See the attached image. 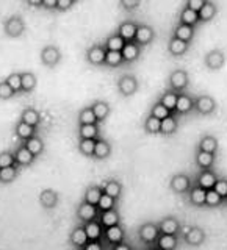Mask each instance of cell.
<instances>
[{
  "instance_id": "1",
  "label": "cell",
  "mask_w": 227,
  "mask_h": 250,
  "mask_svg": "<svg viewBox=\"0 0 227 250\" xmlns=\"http://www.w3.org/2000/svg\"><path fill=\"white\" fill-rule=\"evenodd\" d=\"M138 236L141 239V242L146 246H155L157 239L160 236V230H159V225L154 224V222H146L139 227L138 230Z\"/></svg>"
},
{
  "instance_id": "2",
  "label": "cell",
  "mask_w": 227,
  "mask_h": 250,
  "mask_svg": "<svg viewBox=\"0 0 227 250\" xmlns=\"http://www.w3.org/2000/svg\"><path fill=\"white\" fill-rule=\"evenodd\" d=\"M3 31L6 36L11 38H19L23 31H25V22H23L22 16L13 14L3 22Z\"/></svg>"
},
{
  "instance_id": "3",
  "label": "cell",
  "mask_w": 227,
  "mask_h": 250,
  "mask_svg": "<svg viewBox=\"0 0 227 250\" xmlns=\"http://www.w3.org/2000/svg\"><path fill=\"white\" fill-rule=\"evenodd\" d=\"M190 83V77L185 69H174L169 75V89L174 92H183V89Z\"/></svg>"
},
{
  "instance_id": "4",
  "label": "cell",
  "mask_w": 227,
  "mask_h": 250,
  "mask_svg": "<svg viewBox=\"0 0 227 250\" xmlns=\"http://www.w3.org/2000/svg\"><path fill=\"white\" fill-rule=\"evenodd\" d=\"M39 57H41V61H43L44 66L55 67L61 61V50L58 49L57 45L47 44V45L43 47V50H41V53H39Z\"/></svg>"
},
{
  "instance_id": "5",
  "label": "cell",
  "mask_w": 227,
  "mask_h": 250,
  "mask_svg": "<svg viewBox=\"0 0 227 250\" xmlns=\"http://www.w3.org/2000/svg\"><path fill=\"white\" fill-rule=\"evenodd\" d=\"M105 53H107V49L104 42L92 44L86 49V61L92 66H102L105 62Z\"/></svg>"
},
{
  "instance_id": "6",
  "label": "cell",
  "mask_w": 227,
  "mask_h": 250,
  "mask_svg": "<svg viewBox=\"0 0 227 250\" xmlns=\"http://www.w3.org/2000/svg\"><path fill=\"white\" fill-rule=\"evenodd\" d=\"M138 89V80L135 78V75L127 74L122 75L119 80H117V91H119L121 96L124 97H130L136 92Z\"/></svg>"
},
{
  "instance_id": "7",
  "label": "cell",
  "mask_w": 227,
  "mask_h": 250,
  "mask_svg": "<svg viewBox=\"0 0 227 250\" xmlns=\"http://www.w3.org/2000/svg\"><path fill=\"white\" fill-rule=\"evenodd\" d=\"M169 188L176 194H186L191 189V180L186 174H176L169 180Z\"/></svg>"
},
{
  "instance_id": "8",
  "label": "cell",
  "mask_w": 227,
  "mask_h": 250,
  "mask_svg": "<svg viewBox=\"0 0 227 250\" xmlns=\"http://www.w3.org/2000/svg\"><path fill=\"white\" fill-rule=\"evenodd\" d=\"M194 109L201 114H211L216 109V100L208 94H202L194 99Z\"/></svg>"
},
{
  "instance_id": "9",
  "label": "cell",
  "mask_w": 227,
  "mask_h": 250,
  "mask_svg": "<svg viewBox=\"0 0 227 250\" xmlns=\"http://www.w3.org/2000/svg\"><path fill=\"white\" fill-rule=\"evenodd\" d=\"M97 216H99L97 207L90 205V203H86L83 200L78 203V207H77V217L80 219L83 224H88V222L96 221Z\"/></svg>"
},
{
  "instance_id": "10",
  "label": "cell",
  "mask_w": 227,
  "mask_h": 250,
  "mask_svg": "<svg viewBox=\"0 0 227 250\" xmlns=\"http://www.w3.org/2000/svg\"><path fill=\"white\" fill-rule=\"evenodd\" d=\"M185 242L188 246H193V247H199L201 244H204V241H205V231H204L201 227H188L185 230Z\"/></svg>"
},
{
  "instance_id": "11",
  "label": "cell",
  "mask_w": 227,
  "mask_h": 250,
  "mask_svg": "<svg viewBox=\"0 0 227 250\" xmlns=\"http://www.w3.org/2000/svg\"><path fill=\"white\" fill-rule=\"evenodd\" d=\"M155 38V31L151 25H147V23H138V28H136V35H135V42L143 47V45H147L154 41Z\"/></svg>"
},
{
  "instance_id": "12",
  "label": "cell",
  "mask_w": 227,
  "mask_h": 250,
  "mask_svg": "<svg viewBox=\"0 0 227 250\" xmlns=\"http://www.w3.org/2000/svg\"><path fill=\"white\" fill-rule=\"evenodd\" d=\"M224 62H226V55L223 50H219V49H215V50H210L207 55H205V58H204V64H205L208 69L211 70H218V69H221L224 66Z\"/></svg>"
},
{
  "instance_id": "13",
  "label": "cell",
  "mask_w": 227,
  "mask_h": 250,
  "mask_svg": "<svg viewBox=\"0 0 227 250\" xmlns=\"http://www.w3.org/2000/svg\"><path fill=\"white\" fill-rule=\"evenodd\" d=\"M136 28H138V23L135 21H122L121 25L117 27L116 33L119 35L125 42H130V41H135V35H136Z\"/></svg>"
},
{
  "instance_id": "14",
  "label": "cell",
  "mask_w": 227,
  "mask_h": 250,
  "mask_svg": "<svg viewBox=\"0 0 227 250\" xmlns=\"http://www.w3.org/2000/svg\"><path fill=\"white\" fill-rule=\"evenodd\" d=\"M58 202H60V195L57 191L45 188V189L39 192V203H41L43 208H45V209H53L58 205Z\"/></svg>"
},
{
  "instance_id": "15",
  "label": "cell",
  "mask_w": 227,
  "mask_h": 250,
  "mask_svg": "<svg viewBox=\"0 0 227 250\" xmlns=\"http://www.w3.org/2000/svg\"><path fill=\"white\" fill-rule=\"evenodd\" d=\"M69 242H70V246H74L75 249H83L86 244H88L90 239H88V236H86V231H85L83 225H77L75 229L70 231Z\"/></svg>"
},
{
  "instance_id": "16",
  "label": "cell",
  "mask_w": 227,
  "mask_h": 250,
  "mask_svg": "<svg viewBox=\"0 0 227 250\" xmlns=\"http://www.w3.org/2000/svg\"><path fill=\"white\" fill-rule=\"evenodd\" d=\"M36 156L31 153L30 150H27V147L21 144L19 147H16L14 150V161L18 164L19 167H23V166H30L31 163L35 161Z\"/></svg>"
},
{
  "instance_id": "17",
  "label": "cell",
  "mask_w": 227,
  "mask_h": 250,
  "mask_svg": "<svg viewBox=\"0 0 227 250\" xmlns=\"http://www.w3.org/2000/svg\"><path fill=\"white\" fill-rule=\"evenodd\" d=\"M19 121L25 122L27 125H30V127H35L36 128L38 125L41 124V113H39L35 106H27V108L22 109Z\"/></svg>"
},
{
  "instance_id": "18",
  "label": "cell",
  "mask_w": 227,
  "mask_h": 250,
  "mask_svg": "<svg viewBox=\"0 0 227 250\" xmlns=\"http://www.w3.org/2000/svg\"><path fill=\"white\" fill-rule=\"evenodd\" d=\"M218 174L215 170H201L199 172V175H198V186L202 188V189H213V186L215 183L218 182Z\"/></svg>"
},
{
  "instance_id": "19",
  "label": "cell",
  "mask_w": 227,
  "mask_h": 250,
  "mask_svg": "<svg viewBox=\"0 0 227 250\" xmlns=\"http://www.w3.org/2000/svg\"><path fill=\"white\" fill-rule=\"evenodd\" d=\"M157 225H159L160 234H177L180 230V222L172 216L163 217Z\"/></svg>"
},
{
  "instance_id": "20",
  "label": "cell",
  "mask_w": 227,
  "mask_h": 250,
  "mask_svg": "<svg viewBox=\"0 0 227 250\" xmlns=\"http://www.w3.org/2000/svg\"><path fill=\"white\" fill-rule=\"evenodd\" d=\"M102 192L110 195V197H113L114 200H117L121 197V194H122V185L117 182V180L114 178H108L105 180L104 183H102Z\"/></svg>"
},
{
  "instance_id": "21",
  "label": "cell",
  "mask_w": 227,
  "mask_h": 250,
  "mask_svg": "<svg viewBox=\"0 0 227 250\" xmlns=\"http://www.w3.org/2000/svg\"><path fill=\"white\" fill-rule=\"evenodd\" d=\"M191 109H194V99L191 96H188L186 92H179L177 94L176 111L179 114H188Z\"/></svg>"
},
{
  "instance_id": "22",
  "label": "cell",
  "mask_w": 227,
  "mask_h": 250,
  "mask_svg": "<svg viewBox=\"0 0 227 250\" xmlns=\"http://www.w3.org/2000/svg\"><path fill=\"white\" fill-rule=\"evenodd\" d=\"M104 236H105L107 242H110L112 246L121 244V242H124V229L121 225L108 227V229L104 230Z\"/></svg>"
},
{
  "instance_id": "23",
  "label": "cell",
  "mask_w": 227,
  "mask_h": 250,
  "mask_svg": "<svg viewBox=\"0 0 227 250\" xmlns=\"http://www.w3.org/2000/svg\"><path fill=\"white\" fill-rule=\"evenodd\" d=\"M121 53H122L124 62H133V61H136L139 58L141 47L135 41L125 42V45H124V49L121 50Z\"/></svg>"
},
{
  "instance_id": "24",
  "label": "cell",
  "mask_w": 227,
  "mask_h": 250,
  "mask_svg": "<svg viewBox=\"0 0 227 250\" xmlns=\"http://www.w3.org/2000/svg\"><path fill=\"white\" fill-rule=\"evenodd\" d=\"M215 160H216L215 153H207V152H201V150L196 152V156H194V161L201 170H210L211 166L215 164Z\"/></svg>"
},
{
  "instance_id": "25",
  "label": "cell",
  "mask_w": 227,
  "mask_h": 250,
  "mask_svg": "<svg viewBox=\"0 0 227 250\" xmlns=\"http://www.w3.org/2000/svg\"><path fill=\"white\" fill-rule=\"evenodd\" d=\"M179 244L177 234H160L155 242V247L159 250H176Z\"/></svg>"
},
{
  "instance_id": "26",
  "label": "cell",
  "mask_w": 227,
  "mask_h": 250,
  "mask_svg": "<svg viewBox=\"0 0 227 250\" xmlns=\"http://www.w3.org/2000/svg\"><path fill=\"white\" fill-rule=\"evenodd\" d=\"M172 38H177L180 41H185L190 44L191 39L194 38V27L190 25H185V23H177L176 28H174V33H172Z\"/></svg>"
},
{
  "instance_id": "27",
  "label": "cell",
  "mask_w": 227,
  "mask_h": 250,
  "mask_svg": "<svg viewBox=\"0 0 227 250\" xmlns=\"http://www.w3.org/2000/svg\"><path fill=\"white\" fill-rule=\"evenodd\" d=\"M100 225L104 229H108V227H113V225H119L121 222V216L117 213V209H108V211H102L100 213Z\"/></svg>"
},
{
  "instance_id": "28",
  "label": "cell",
  "mask_w": 227,
  "mask_h": 250,
  "mask_svg": "<svg viewBox=\"0 0 227 250\" xmlns=\"http://www.w3.org/2000/svg\"><path fill=\"white\" fill-rule=\"evenodd\" d=\"M198 150L207 152V153H215L216 155V152H218V139L213 135H204L199 139Z\"/></svg>"
},
{
  "instance_id": "29",
  "label": "cell",
  "mask_w": 227,
  "mask_h": 250,
  "mask_svg": "<svg viewBox=\"0 0 227 250\" xmlns=\"http://www.w3.org/2000/svg\"><path fill=\"white\" fill-rule=\"evenodd\" d=\"M205 189H202V188L196 185L191 186V189L188 191V199H190V203L194 207H205Z\"/></svg>"
},
{
  "instance_id": "30",
  "label": "cell",
  "mask_w": 227,
  "mask_h": 250,
  "mask_svg": "<svg viewBox=\"0 0 227 250\" xmlns=\"http://www.w3.org/2000/svg\"><path fill=\"white\" fill-rule=\"evenodd\" d=\"M179 22L180 23H185V25H190V27H194L196 23L201 22L199 21V13H196L193 10H190L186 5L180 10V14H179Z\"/></svg>"
},
{
  "instance_id": "31",
  "label": "cell",
  "mask_w": 227,
  "mask_h": 250,
  "mask_svg": "<svg viewBox=\"0 0 227 250\" xmlns=\"http://www.w3.org/2000/svg\"><path fill=\"white\" fill-rule=\"evenodd\" d=\"M110 153H112V146H110L108 141L104 139V138H97L96 139V147H94V153H92L94 158L104 160Z\"/></svg>"
},
{
  "instance_id": "32",
  "label": "cell",
  "mask_w": 227,
  "mask_h": 250,
  "mask_svg": "<svg viewBox=\"0 0 227 250\" xmlns=\"http://www.w3.org/2000/svg\"><path fill=\"white\" fill-rule=\"evenodd\" d=\"M188 47H190L188 42L180 41V39H177V38H171L169 42H168V52L172 55V57H182V55L186 53Z\"/></svg>"
},
{
  "instance_id": "33",
  "label": "cell",
  "mask_w": 227,
  "mask_h": 250,
  "mask_svg": "<svg viewBox=\"0 0 227 250\" xmlns=\"http://www.w3.org/2000/svg\"><path fill=\"white\" fill-rule=\"evenodd\" d=\"M216 11H218V6L215 5V2H211V0H205L204 5H202V8L199 10V21L201 22L211 21L216 16Z\"/></svg>"
},
{
  "instance_id": "34",
  "label": "cell",
  "mask_w": 227,
  "mask_h": 250,
  "mask_svg": "<svg viewBox=\"0 0 227 250\" xmlns=\"http://www.w3.org/2000/svg\"><path fill=\"white\" fill-rule=\"evenodd\" d=\"M100 197H102V188L97 186V185H91V186L86 188L85 195H83V202L90 203V205L97 207Z\"/></svg>"
},
{
  "instance_id": "35",
  "label": "cell",
  "mask_w": 227,
  "mask_h": 250,
  "mask_svg": "<svg viewBox=\"0 0 227 250\" xmlns=\"http://www.w3.org/2000/svg\"><path fill=\"white\" fill-rule=\"evenodd\" d=\"M77 122L78 125H94V124H99L96 119V114H94L91 105L85 106L80 109V113L77 116Z\"/></svg>"
},
{
  "instance_id": "36",
  "label": "cell",
  "mask_w": 227,
  "mask_h": 250,
  "mask_svg": "<svg viewBox=\"0 0 227 250\" xmlns=\"http://www.w3.org/2000/svg\"><path fill=\"white\" fill-rule=\"evenodd\" d=\"M91 108H92L94 114H96L97 122L105 121L107 117H108V114H110V105L107 104L105 100H96V102H92Z\"/></svg>"
},
{
  "instance_id": "37",
  "label": "cell",
  "mask_w": 227,
  "mask_h": 250,
  "mask_svg": "<svg viewBox=\"0 0 227 250\" xmlns=\"http://www.w3.org/2000/svg\"><path fill=\"white\" fill-rule=\"evenodd\" d=\"M99 125H78L77 133L80 139H97L99 138Z\"/></svg>"
},
{
  "instance_id": "38",
  "label": "cell",
  "mask_w": 227,
  "mask_h": 250,
  "mask_svg": "<svg viewBox=\"0 0 227 250\" xmlns=\"http://www.w3.org/2000/svg\"><path fill=\"white\" fill-rule=\"evenodd\" d=\"M23 146L27 147V150H30L35 156H39L44 152V141L39 136H31L27 141H23Z\"/></svg>"
},
{
  "instance_id": "39",
  "label": "cell",
  "mask_w": 227,
  "mask_h": 250,
  "mask_svg": "<svg viewBox=\"0 0 227 250\" xmlns=\"http://www.w3.org/2000/svg\"><path fill=\"white\" fill-rule=\"evenodd\" d=\"M14 135L22 141H27L28 138L35 136V127H30L25 122L18 121V124L14 125Z\"/></svg>"
},
{
  "instance_id": "40",
  "label": "cell",
  "mask_w": 227,
  "mask_h": 250,
  "mask_svg": "<svg viewBox=\"0 0 227 250\" xmlns=\"http://www.w3.org/2000/svg\"><path fill=\"white\" fill-rule=\"evenodd\" d=\"M104 45H105V49L107 50H114V52H121L122 49H124V45H125V41L124 39L116 33H112V35H108V38L105 39V42H104Z\"/></svg>"
},
{
  "instance_id": "41",
  "label": "cell",
  "mask_w": 227,
  "mask_h": 250,
  "mask_svg": "<svg viewBox=\"0 0 227 250\" xmlns=\"http://www.w3.org/2000/svg\"><path fill=\"white\" fill-rule=\"evenodd\" d=\"M85 231H86V236H88L90 241H100V236H102V229L104 227L100 225V222L97 221H92V222H88V224H85Z\"/></svg>"
},
{
  "instance_id": "42",
  "label": "cell",
  "mask_w": 227,
  "mask_h": 250,
  "mask_svg": "<svg viewBox=\"0 0 227 250\" xmlns=\"http://www.w3.org/2000/svg\"><path fill=\"white\" fill-rule=\"evenodd\" d=\"M159 102H160V104H161L163 106H166L171 113H172V111H176V105H177V92L171 91V89L164 91V92L161 94V96H160Z\"/></svg>"
},
{
  "instance_id": "43",
  "label": "cell",
  "mask_w": 227,
  "mask_h": 250,
  "mask_svg": "<svg viewBox=\"0 0 227 250\" xmlns=\"http://www.w3.org/2000/svg\"><path fill=\"white\" fill-rule=\"evenodd\" d=\"M22 77V92H31L38 84V78L33 72H21Z\"/></svg>"
},
{
  "instance_id": "44",
  "label": "cell",
  "mask_w": 227,
  "mask_h": 250,
  "mask_svg": "<svg viewBox=\"0 0 227 250\" xmlns=\"http://www.w3.org/2000/svg\"><path fill=\"white\" fill-rule=\"evenodd\" d=\"M177 130V119L174 113H172L171 116L164 117V119L161 121V125H160V133L161 135H172Z\"/></svg>"
},
{
  "instance_id": "45",
  "label": "cell",
  "mask_w": 227,
  "mask_h": 250,
  "mask_svg": "<svg viewBox=\"0 0 227 250\" xmlns=\"http://www.w3.org/2000/svg\"><path fill=\"white\" fill-rule=\"evenodd\" d=\"M104 64L108 66V67H119L121 64H124L122 53L121 52H114V50H107Z\"/></svg>"
},
{
  "instance_id": "46",
  "label": "cell",
  "mask_w": 227,
  "mask_h": 250,
  "mask_svg": "<svg viewBox=\"0 0 227 250\" xmlns=\"http://www.w3.org/2000/svg\"><path fill=\"white\" fill-rule=\"evenodd\" d=\"M19 174V166L14 164L10 167H2L0 169V183H11L13 180Z\"/></svg>"
},
{
  "instance_id": "47",
  "label": "cell",
  "mask_w": 227,
  "mask_h": 250,
  "mask_svg": "<svg viewBox=\"0 0 227 250\" xmlns=\"http://www.w3.org/2000/svg\"><path fill=\"white\" fill-rule=\"evenodd\" d=\"M160 125H161V121L157 119V117L149 114L146 119H144V131L146 133H151V135H157V133H160Z\"/></svg>"
},
{
  "instance_id": "48",
  "label": "cell",
  "mask_w": 227,
  "mask_h": 250,
  "mask_svg": "<svg viewBox=\"0 0 227 250\" xmlns=\"http://www.w3.org/2000/svg\"><path fill=\"white\" fill-rule=\"evenodd\" d=\"M3 80L10 84V88L19 94L22 92V77H21V72H13L10 75H6V78H3Z\"/></svg>"
},
{
  "instance_id": "49",
  "label": "cell",
  "mask_w": 227,
  "mask_h": 250,
  "mask_svg": "<svg viewBox=\"0 0 227 250\" xmlns=\"http://www.w3.org/2000/svg\"><path fill=\"white\" fill-rule=\"evenodd\" d=\"M94 147H96V139H78V150L82 155L92 156Z\"/></svg>"
},
{
  "instance_id": "50",
  "label": "cell",
  "mask_w": 227,
  "mask_h": 250,
  "mask_svg": "<svg viewBox=\"0 0 227 250\" xmlns=\"http://www.w3.org/2000/svg\"><path fill=\"white\" fill-rule=\"evenodd\" d=\"M224 202V199L219 195L215 189H208L207 194H205V207H210V208H215V207H219L221 203Z\"/></svg>"
},
{
  "instance_id": "51",
  "label": "cell",
  "mask_w": 227,
  "mask_h": 250,
  "mask_svg": "<svg viewBox=\"0 0 227 250\" xmlns=\"http://www.w3.org/2000/svg\"><path fill=\"white\" fill-rule=\"evenodd\" d=\"M172 113L169 111V109L166 108V106H163L160 102H157V104H154L152 105V108H151V116H154V117H157V119H160V121H163L164 117H168V116H171Z\"/></svg>"
},
{
  "instance_id": "52",
  "label": "cell",
  "mask_w": 227,
  "mask_h": 250,
  "mask_svg": "<svg viewBox=\"0 0 227 250\" xmlns=\"http://www.w3.org/2000/svg\"><path fill=\"white\" fill-rule=\"evenodd\" d=\"M114 207H116V200L102 192V197L97 203V209L99 211H108V209H114Z\"/></svg>"
},
{
  "instance_id": "53",
  "label": "cell",
  "mask_w": 227,
  "mask_h": 250,
  "mask_svg": "<svg viewBox=\"0 0 227 250\" xmlns=\"http://www.w3.org/2000/svg\"><path fill=\"white\" fill-rule=\"evenodd\" d=\"M14 164H16V161H14V152H11V150L0 152V169L14 166Z\"/></svg>"
},
{
  "instance_id": "54",
  "label": "cell",
  "mask_w": 227,
  "mask_h": 250,
  "mask_svg": "<svg viewBox=\"0 0 227 250\" xmlns=\"http://www.w3.org/2000/svg\"><path fill=\"white\" fill-rule=\"evenodd\" d=\"M14 94L16 92L10 88V84H8L5 80H0V99H2V100L11 99Z\"/></svg>"
},
{
  "instance_id": "55",
  "label": "cell",
  "mask_w": 227,
  "mask_h": 250,
  "mask_svg": "<svg viewBox=\"0 0 227 250\" xmlns=\"http://www.w3.org/2000/svg\"><path fill=\"white\" fill-rule=\"evenodd\" d=\"M213 189H215L219 195H221L223 199H226V197H227V180L219 177V178H218V182H216L215 186H213Z\"/></svg>"
},
{
  "instance_id": "56",
  "label": "cell",
  "mask_w": 227,
  "mask_h": 250,
  "mask_svg": "<svg viewBox=\"0 0 227 250\" xmlns=\"http://www.w3.org/2000/svg\"><path fill=\"white\" fill-rule=\"evenodd\" d=\"M121 8H124V10H135V8H138L141 5L139 0H121L119 2Z\"/></svg>"
},
{
  "instance_id": "57",
  "label": "cell",
  "mask_w": 227,
  "mask_h": 250,
  "mask_svg": "<svg viewBox=\"0 0 227 250\" xmlns=\"http://www.w3.org/2000/svg\"><path fill=\"white\" fill-rule=\"evenodd\" d=\"M75 3V0H57V11H66Z\"/></svg>"
},
{
  "instance_id": "58",
  "label": "cell",
  "mask_w": 227,
  "mask_h": 250,
  "mask_svg": "<svg viewBox=\"0 0 227 250\" xmlns=\"http://www.w3.org/2000/svg\"><path fill=\"white\" fill-rule=\"evenodd\" d=\"M204 2L205 0H188V2L185 3L190 10H193V11H196V13H199V10L202 8V5H204Z\"/></svg>"
},
{
  "instance_id": "59",
  "label": "cell",
  "mask_w": 227,
  "mask_h": 250,
  "mask_svg": "<svg viewBox=\"0 0 227 250\" xmlns=\"http://www.w3.org/2000/svg\"><path fill=\"white\" fill-rule=\"evenodd\" d=\"M83 250H104V247H102L100 241H90L88 244L83 247Z\"/></svg>"
},
{
  "instance_id": "60",
  "label": "cell",
  "mask_w": 227,
  "mask_h": 250,
  "mask_svg": "<svg viewBox=\"0 0 227 250\" xmlns=\"http://www.w3.org/2000/svg\"><path fill=\"white\" fill-rule=\"evenodd\" d=\"M44 10H57V0H43Z\"/></svg>"
},
{
  "instance_id": "61",
  "label": "cell",
  "mask_w": 227,
  "mask_h": 250,
  "mask_svg": "<svg viewBox=\"0 0 227 250\" xmlns=\"http://www.w3.org/2000/svg\"><path fill=\"white\" fill-rule=\"evenodd\" d=\"M113 250H133V249L130 244H127V242H121V244L113 246Z\"/></svg>"
},
{
  "instance_id": "62",
  "label": "cell",
  "mask_w": 227,
  "mask_h": 250,
  "mask_svg": "<svg viewBox=\"0 0 227 250\" xmlns=\"http://www.w3.org/2000/svg\"><path fill=\"white\" fill-rule=\"evenodd\" d=\"M27 5L36 6V8H43V0H27Z\"/></svg>"
},
{
  "instance_id": "63",
  "label": "cell",
  "mask_w": 227,
  "mask_h": 250,
  "mask_svg": "<svg viewBox=\"0 0 227 250\" xmlns=\"http://www.w3.org/2000/svg\"><path fill=\"white\" fill-rule=\"evenodd\" d=\"M146 250H159V249H157L155 246H151V247H147Z\"/></svg>"
},
{
  "instance_id": "64",
  "label": "cell",
  "mask_w": 227,
  "mask_h": 250,
  "mask_svg": "<svg viewBox=\"0 0 227 250\" xmlns=\"http://www.w3.org/2000/svg\"><path fill=\"white\" fill-rule=\"evenodd\" d=\"M226 199H227V197H226Z\"/></svg>"
}]
</instances>
